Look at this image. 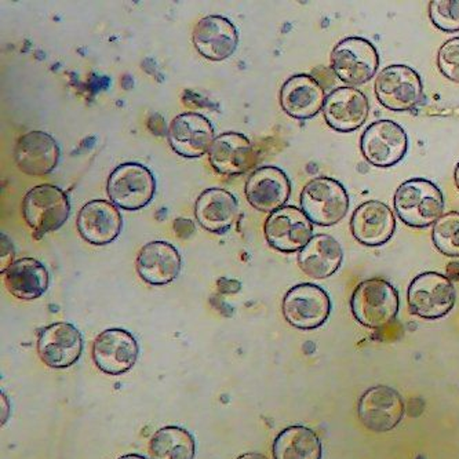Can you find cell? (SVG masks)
Returning a JSON list of instances; mask_svg holds the SVG:
<instances>
[{
	"label": "cell",
	"instance_id": "7",
	"mask_svg": "<svg viewBox=\"0 0 459 459\" xmlns=\"http://www.w3.org/2000/svg\"><path fill=\"white\" fill-rule=\"evenodd\" d=\"M107 192L115 206L135 212L151 204L155 196L156 179L143 164L123 163L108 178Z\"/></svg>",
	"mask_w": 459,
	"mask_h": 459
},
{
	"label": "cell",
	"instance_id": "35",
	"mask_svg": "<svg viewBox=\"0 0 459 459\" xmlns=\"http://www.w3.org/2000/svg\"><path fill=\"white\" fill-rule=\"evenodd\" d=\"M454 179H455V186L459 191V161L458 164H456L455 171H454Z\"/></svg>",
	"mask_w": 459,
	"mask_h": 459
},
{
	"label": "cell",
	"instance_id": "3",
	"mask_svg": "<svg viewBox=\"0 0 459 459\" xmlns=\"http://www.w3.org/2000/svg\"><path fill=\"white\" fill-rule=\"evenodd\" d=\"M71 212L68 196L56 186H35L25 195L22 215L36 240L46 233L60 230Z\"/></svg>",
	"mask_w": 459,
	"mask_h": 459
},
{
	"label": "cell",
	"instance_id": "25",
	"mask_svg": "<svg viewBox=\"0 0 459 459\" xmlns=\"http://www.w3.org/2000/svg\"><path fill=\"white\" fill-rule=\"evenodd\" d=\"M4 286L13 297L24 301L40 299L48 291L50 274L40 261L20 258L2 272Z\"/></svg>",
	"mask_w": 459,
	"mask_h": 459
},
{
	"label": "cell",
	"instance_id": "12",
	"mask_svg": "<svg viewBox=\"0 0 459 459\" xmlns=\"http://www.w3.org/2000/svg\"><path fill=\"white\" fill-rule=\"evenodd\" d=\"M264 233L274 250L299 253L314 238V224L299 207L284 206L266 218Z\"/></svg>",
	"mask_w": 459,
	"mask_h": 459
},
{
	"label": "cell",
	"instance_id": "1",
	"mask_svg": "<svg viewBox=\"0 0 459 459\" xmlns=\"http://www.w3.org/2000/svg\"><path fill=\"white\" fill-rule=\"evenodd\" d=\"M394 207L403 224L410 228H428L445 212V195L436 184L425 178L403 182L394 196Z\"/></svg>",
	"mask_w": 459,
	"mask_h": 459
},
{
	"label": "cell",
	"instance_id": "13",
	"mask_svg": "<svg viewBox=\"0 0 459 459\" xmlns=\"http://www.w3.org/2000/svg\"><path fill=\"white\" fill-rule=\"evenodd\" d=\"M138 355L137 340L122 328L105 330L93 343L94 364L108 376H122L132 370Z\"/></svg>",
	"mask_w": 459,
	"mask_h": 459
},
{
	"label": "cell",
	"instance_id": "18",
	"mask_svg": "<svg viewBox=\"0 0 459 459\" xmlns=\"http://www.w3.org/2000/svg\"><path fill=\"white\" fill-rule=\"evenodd\" d=\"M195 48L210 61H225L238 46V33L232 22L222 15L202 18L192 33Z\"/></svg>",
	"mask_w": 459,
	"mask_h": 459
},
{
	"label": "cell",
	"instance_id": "34",
	"mask_svg": "<svg viewBox=\"0 0 459 459\" xmlns=\"http://www.w3.org/2000/svg\"><path fill=\"white\" fill-rule=\"evenodd\" d=\"M117 459H148L145 456L138 455V454H127V455L120 456Z\"/></svg>",
	"mask_w": 459,
	"mask_h": 459
},
{
	"label": "cell",
	"instance_id": "6",
	"mask_svg": "<svg viewBox=\"0 0 459 459\" xmlns=\"http://www.w3.org/2000/svg\"><path fill=\"white\" fill-rule=\"evenodd\" d=\"M330 64L334 75L346 86H361L378 71L379 54L370 40L351 36L335 46Z\"/></svg>",
	"mask_w": 459,
	"mask_h": 459
},
{
	"label": "cell",
	"instance_id": "28",
	"mask_svg": "<svg viewBox=\"0 0 459 459\" xmlns=\"http://www.w3.org/2000/svg\"><path fill=\"white\" fill-rule=\"evenodd\" d=\"M322 456L319 436L304 425L286 428L274 438V459H322Z\"/></svg>",
	"mask_w": 459,
	"mask_h": 459
},
{
	"label": "cell",
	"instance_id": "17",
	"mask_svg": "<svg viewBox=\"0 0 459 459\" xmlns=\"http://www.w3.org/2000/svg\"><path fill=\"white\" fill-rule=\"evenodd\" d=\"M396 230V218L391 207L370 200L360 204L351 218V232L360 245L379 247L391 240Z\"/></svg>",
	"mask_w": 459,
	"mask_h": 459
},
{
	"label": "cell",
	"instance_id": "5",
	"mask_svg": "<svg viewBox=\"0 0 459 459\" xmlns=\"http://www.w3.org/2000/svg\"><path fill=\"white\" fill-rule=\"evenodd\" d=\"M456 301V290L450 278L437 272L418 274L407 290L410 312L422 319H442Z\"/></svg>",
	"mask_w": 459,
	"mask_h": 459
},
{
	"label": "cell",
	"instance_id": "2",
	"mask_svg": "<svg viewBox=\"0 0 459 459\" xmlns=\"http://www.w3.org/2000/svg\"><path fill=\"white\" fill-rule=\"evenodd\" d=\"M399 292L384 279H368L356 286L351 299L353 316L364 327L382 328L399 312Z\"/></svg>",
	"mask_w": 459,
	"mask_h": 459
},
{
	"label": "cell",
	"instance_id": "14",
	"mask_svg": "<svg viewBox=\"0 0 459 459\" xmlns=\"http://www.w3.org/2000/svg\"><path fill=\"white\" fill-rule=\"evenodd\" d=\"M83 337L71 323H54L40 332L38 353L46 366L63 370L74 366L83 352Z\"/></svg>",
	"mask_w": 459,
	"mask_h": 459
},
{
	"label": "cell",
	"instance_id": "23",
	"mask_svg": "<svg viewBox=\"0 0 459 459\" xmlns=\"http://www.w3.org/2000/svg\"><path fill=\"white\" fill-rule=\"evenodd\" d=\"M182 258L178 250L168 242H151L141 248L137 272L145 283L166 286L178 278Z\"/></svg>",
	"mask_w": 459,
	"mask_h": 459
},
{
	"label": "cell",
	"instance_id": "24",
	"mask_svg": "<svg viewBox=\"0 0 459 459\" xmlns=\"http://www.w3.org/2000/svg\"><path fill=\"white\" fill-rule=\"evenodd\" d=\"M209 160L217 173L238 176L253 168L255 155L245 134L230 132L215 138L209 151Z\"/></svg>",
	"mask_w": 459,
	"mask_h": 459
},
{
	"label": "cell",
	"instance_id": "26",
	"mask_svg": "<svg viewBox=\"0 0 459 459\" xmlns=\"http://www.w3.org/2000/svg\"><path fill=\"white\" fill-rule=\"evenodd\" d=\"M238 214V200L221 188L206 189L195 204V217L200 227L212 233L230 230Z\"/></svg>",
	"mask_w": 459,
	"mask_h": 459
},
{
	"label": "cell",
	"instance_id": "32",
	"mask_svg": "<svg viewBox=\"0 0 459 459\" xmlns=\"http://www.w3.org/2000/svg\"><path fill=\"white\" fill-rule=\"evenodd\" d=\"M437 68L445 78L459 84V38L447 40L438 48Z\"/></svg>",
	"mask_w": 459,
	"mask_h": 459
},
{
	"label": "cell",
	"instance_id": "9",
	"mask_svg": "<svg viewBox=\"0 0 459 459\" xmlns=\"http://www.w3.org/2000/svg\"><path fill=\"white\" fill-rule=\"evenodd\" d=\"M377 99L394 112L411 111L424 97L418 72L407 65H389L379 72L374 84Z\"/></svg>",
	"mask_w": 459,
	"mask_h": 459
},
{
	"label": "cell",
	"instance_id": "27",
	"mask_svg": "<svg viewBox=\"0 0 459 459\" xmlns=\"http://www.w3.org/2000/svg\"><path fill=\"white\" fill-rule=\"evenodd\" d=\"M299 266L312 279L330 278L340 269L343 251L337 238L328 235H315L299 253Z\"/></svg>",
	"mask_w": 459,
	"mask_h": 459
},
{
	"label": "cell",
	"instance_id": "11",
	"mask_svg": "<svg viewBox=\"0 0 459 459\" xmlns=\"http://www.w3.org/2000/svg\"><path fill=\"white\" fill-rule=\"evenodd\" d=\"M406 414V404L396 389L378 385L361 394L358 404L361 424L376 433L391 432Z\"/></svg>",
	"mask_w": 459,
	"mask_h": 459
},
{
	"label": "cell",
	"instance_id": "21",
	"mask_svg": "<svg viewBox=\"0 0 459 459\" xmlns=\"http://www.w3.org/2000/svg\"><path fill=\"white\" fill-rule=\"evenodd\" d=\"M79 233L86 242L96 246L115 242L123 227V218L117 207L107 200H91L84 204L76 220Z\"/></svg>",
	"mask_w": 459,
	"mask_h": 459
},
{
	"label": "cell",
	"instance_id": "33",
	"mask_svg": "<svg viewBox=\"0 0 459 459\" xmlns=\"http://www.w3.org/2000/svg\"><path fill=\"white\" fill-rule=\"evenodd\" d=\"M238 459H269V458H266L265 455H263V454H260V453H247V454H243V455L238 456Z\"/></svg>",
	"mask_w": 459,
	"mask_h": 459
},
{
	"label": "cell",
	"instance_id": "8",
	"mask_svg": "<svg viewBox=\"0 0 459 459\" xmlns=\"http://www.w3.org/2000/svg\"><path fill=\"white\" fill-rule=\"evenodd\" d=\"M286 322L299 330L322 327L332 314V299L325 289L312 283L297 284L287 291L281 304Z\"/></svg>",
	"mask_w": 459,
	"mask_h": 459
},
{
	"label": "cell",
	"instance_id": "15",
	"mask_svg": "<svg viewBox=\"0 0 459 459\" xmlns=\"http://www.w3.org/2000/svg\"><path fill=\"white\" fill-rule=\"evenodd\" d=\"M214 140L212 123L204 115L195 112L178 115L169 127L171 150L182 158H202L209 153Z\"/></svg>",
	"mask_w": 459,
	"mask_h": 459
},
{
	"label": "cell",
	"instance_id": "20",
	"mask_svg": "<svg viewBox=\"0 0 459 459\" xmlns=\"http://www.w3.org/2000/svg\"><path fill=\"white\" fill-rule=\"evenodd\" d=\"M325 100V87L307 74L287 79L281 90V109L292 119H312L323 111Z\"/></svg>",
	"mask_w": 459,
	"mask_h": 459
},
{
	"label": "cell",
	"instance_id": "16",
	"mask_svg": "<svg viewBox=\"0 0 459 459\" xmlns=\"http://www.w3.org/2000/svg\"><path fill=\"white\" fill-rule=\"evenodd\" d=\"M323 115L325 123L335 132H355L366 123L370 115V104L361 90L356 87H338L328 94Z\"/></svg>",
	"mask_w": 459,
	"mask_h": 459
},
{
	"label": "cell",
	"instance_id": "19",
	"mask_svg": "<svg viewBox=\"0 0 459 459\" xmlns=\"http://www.w3.org/2000/svg\"><path fill=\"white\" fill-rule=\"evenodd\" d=\"M291 194V182L281 169L264 166L248 177L246 196L248 204L263 212H274L284 207Z\"/></svg>",
	"mask_w": 459,
	"mask_h": 459
},
{
	"label": "cell",
	"instance_id": "10",
	"mask_svg": "<svg viewBox=\"0 0 459 459\" xmlns=\"http://www.w3.org/2000/svg\"><path fill=\"white\" fill-rule=\"evenodd\" d=\"M407 150L409 137L406 130L392 120H377L361 134V155L376 168H392L403 160Z\"/></svg>",
	"mask_w": 459,
	"mask_h": 459
},
{
	"label": "cell",
	"instance_id": "4",
	"mask_svg": "<svg viewBox=\"0 0 459 459\" xmlns=\"http://www.w3.org/2000/svg\"><path fill=\"white\" fill-rule=\"evenodd\" d=\"M301 210L312 224L333 227L348 214V192L337 179L328 177L312 179L302 189Z\"/></svg>",
	"mask_w": 459,
	"mask_h": 459
},
{
	"label": "cell",
	"instance_id": "29",
	"mask_svg": "<svg viewBox=\"0 0 459 459\" xmlns=\"http://www.w3.org/2000/svg\"><path fill=\"white\" fill-rule=\"evenodd\" d=\"M150 451L153 459H194L196 445L184 428L164 427L151 438Z\"/></svg>",
	"mask_w": 459,
	"mask_h": 459
},
{
	"label": "cell",
	"instance_id": "31",
	"mask_svg": "<svg viewBox=\"0 0 459 459\" xmlns=\"http://www.w3.org/2000/svg\"><path fill=\"white\" fill-rule=\"evenodd\" d=\"M432 24L443 32L459 30V0H432L429 4Z\"/></svg>",
	"mask_w": 459,
	"mask_h": 459
},
{
	"label": "cell",
	"instance_id": "22",
	"mask_svg": "<svg viewBox=\"0 0 459 459\" xmlns=\"http://www.w3.org/2000/svg\"><path fill=\"white\" fill-rule=\"evenodd\" d=\"M60 145L45 132H30L15 145L14 160L17 168L28 176H46L57 168Z\"/></svg>",
	"mask_w": 459,
	"mask_h": 459
},
{
	"label": "cell",
	"instance_id": "30",
	"mask_svg": "<svg viewBox=\"0 0 459 459\" xmlns=\"http://www.w3.org/2000/svg\"><path fill=\"white\" fill-rule=\"evenodd\" d=\"M432 242L438 253L458 258L459 256V212H450L438 218L433 225Z\"/></svg>",
	"mask_w": 459,
	"mask_h": 459
}]
</instances>
